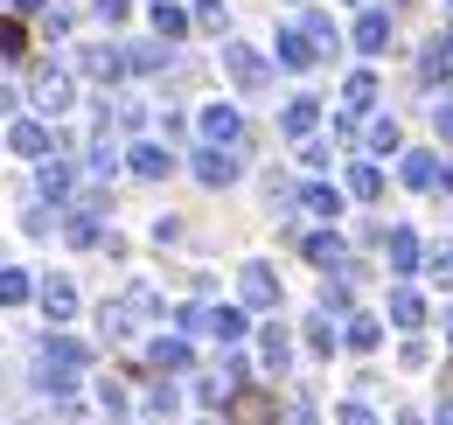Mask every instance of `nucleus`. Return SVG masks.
Masks as SVG:
<instances>
[{"label":"nucleus","mask_w":453,"mask_h":425,"mask_svg":"<svg viewBox=\"0 0 453 425\" xmlns=\"http://www.w3.org/2000/svg\"><path fill=\"white\" fill-rule=\"evenodd\" d=\"M224 70H230L237 91H265V84H273V63L258 50H244V42H224Z\"/></svg>","instance_id":"nucleus-2"},{"label":"nucleus","mask_w":453,"mask_h":425,"mask_svg":"<svg viewBox=\"0 0 453 425\" xmlns=\"http://www.w3.org/2000/svg\"><path fill=\"white\" fill-rule=\"evenodd\" d=\"M342 98H349V112H370V105H377V77H370V70H356V77L342 84Z\"/></svg>","instance_id":"nucleus-24"},{"label":"nucleus","mask_w":453,"mask_h":425,"mask_svg":"<svg viewBox=\"0 0 453 425\" xmlns=\"http://www.w3.org/2000/svg\"><path fill=\"white\" fill-rule=\"evenodd\" d=\"M196 182H203V189H230V182H237V154H230V147H203V154H196Z\"/></svg>","instance_id":"nucleus-9"},{"label":"nucleus","mask_w":453,"mask_h":425,"mask_svg":"<svg viewBox=\"0 0 453 425\" xmlns=\"http://www.w3.org/2000/svg\"><path fill=\"white\" fill-rule=\"evenodd\" d=\"M300 210L307 216H342V196L328 189V182H307V189H300Z\"/></svg>","instance_id":"nucleus-17"},{"label":"nucleus","mask_w":453,"mask_h":425,"mask_svg":"<svg viewBox=\"0 0 453 425\" xmlns=\"http://www.w3.org/2000/svg\"><path fill=\"white\" fill-rule=\"evenodd\" d=\"M440 133H447V140H453V105H440Z\"/></svg>","instance_id":"nucleus-36"},{"label":"nucleus","mask_w":453,"mask_h":425,"mask_svg":"<svg viewBox=\"0 0 453 425\" xmlns=\"http://www.w3.org/2000/svg\"><path fill=\"white\" fill-rule=\"evenodd\" d=\"M384 42H391V14H363V21H356V50H384Z\"/></svg>","instance_id":"nucleus-18"},{"label":"nucleus","mask_w":453,"mask_h":425,"mask_svg":"<svg viewBox=\"0 0 453 425\" xmlns=\"http://www.w3.org/2000/svg\"><path fill=\"white\" fill-rule=\"evenodd\" d=\"M384 251H391V272H418V237H411V230H391Z\"/></svg>","instance_id":"nucleus-23"},{"label":"nucleus","mask_w":453,"mask_h":425,"mask_svg":"<svg viewBox=\"0 0 453 425\" xmlns=\"http://www.w3.org/2000/svg\"><path fill=\"white\" fill-rule=\"evenodd\" d=\"M126 160H133V174H140V182H168V174H174V154H168V147H154V140H140Z\"/></svg>","instance_id":"nucleus-11"},{"label":"nucleus","mask_w":453,"mask_h":425,"mask_svg":"<svg viewBox=\"0 0 453 425\" xmlns=\"http://www.w3.org/2000/svg\"><path fill=\"white\" fill-rule=\"evenodd\" d=\"M35 300H42V314L57 321V328H63L70 314H77V286H70V279H57V272H50L42 286H35Z\"/></svg>","instance_id":"nucleus-10"},{"label":"nucleus","mask_w":453,"mask_h":425,"mask_svg":"<svg viewBox=\"0 0 453 425\" xmlns=\"http://www.w3.org/2000/svg\"><path fill=\"white\" fill-rule=\"evenodd\" d=\"M391 321H397V328H418V321H426V300H418L411 286H397V293H391Z\"/></svg>","instance_id":"nucleus-22"},{"label":"nucleus","mask_w":453,"mask_h":425,"mask_svg":"<svg viewBox=\"0 0 453 425\" xmlns=\"http://www.w3.org/2000/svg\"><path fill=\"white\" fill-rule=\"evenodd\" d=\"M77 70H84V77H98V84H119V77H126V50H112V42H91V50L77 56Z\"/></svg>","instance_id":"nucleus-7"},{"label":"nucleus","mask_w":453,"mask_h":425,"mask_svg":"<svg viewBox=\"0 0 453 425\" xmlns=\"http://www.w3.org/2000/svg\"><path fill=\"white\" fill-rule=\"evenodd\" d=\"M7 147H14L21 160H50V147H57V133H50L42 119H14V126H7Z\"/></svg>","instance_id":"nucleus-5"},{"label":"nucleus","mask_w":453,"mask_h":425,"mask_svg":"<svg viewBox=\"0 0 453 425\" xmlns=\"http://www.w3.org/2000/svg\"><path fill=\"white\" fill-rule=\"evenodd\" d=\"M21 300H35V279L21 266H0V307H21Z\"/></svg>","instance_id":"nucleus-14"},{"label":"nucleus","mask_w":453,"mask_h":425,"mask_svg":"<svg viewBox=\"0 0 453 425\" xmlns=\"http://www.w3.org/2000/svg\"><path fill=\"white\" fill-rule=\"evenodd\" d=\"M258 356H265V370H286V363H293V342H286V328H280V321H273V328L258 335Z\"/></svg>","instance_id":"nucleus-16"},{"label":"nucleus","mask_w":453,"mask_h":425,"mask_svg":"<svg viewBox=\"0 0 453 425\" xmlns=\"http://www.w3.org/2000/svg\"><path fill=\"white\" fill-rule=\"evenodd\" d=\"M0 7H7V0H0Z\"/></svg>","instance_id":"nucleus-41"},{"label":"nucleus","mask_w":453,"mask_h":425,"mask_svg":"<svg viewBox=\"0 0 453 425\" xmlns=\"http://www.w3.org/2000/svg\"><path fill=\"white\" fill-rule=\"evenodd\" d=\"M370 147L391 154V147H397V119H377V126H370Z\"/></svg>","instance_id":"nucleus-31"},{"label":"nucleus","mask_w":453,"mask_h":425,"mask_svg":"<svg viewBox=\"0 0 453 425\" xmlns=\"http://www.w3.org/2000/svg\"><path fill=\"white\" fill-rule=\"evenodd\" d=\"M314 119H321V98H286V112H280V133L307 140V133H314Z\"/></svg>","instance_id":"nucleus-12"},{"label":"nucleus","mask_w":453,"mask_h":425,"mask_svg":"<svg viewBox=\"0 0 453 425\" xmlns=\"http://www.w3.org/2000/svg\"><path fill=\"white\" fill-rule=\"evenodd\" d=\"M161 63H168L161 42H133V50H126V70H161Z\"/></svg>","instance_id":"nucleus-28"},{"label":"nucleus","mask_w":453,"mask_h":425,"mask_svg":"<svg viewBox=\"0 0 453 425\" xmlns=\"http://www.w3.org/2000/svg\"><path fill=\"white\" fill-rule=\"evenodd\" d=\"M84 363H91V349H84V342H70V335H50V342L35 349V376H42V390H57V398L77 383Z\"/></svg>","instance_id":"nucleus-1"},{"label":"nucleus","mask_w":453,"mask_h":425,"mask_svg":"<svg viewBox=\"0 0 453 425\" xmlns=\"http://www.w3.org/2000/svg\"><path fill=\"white\" fill-rule=\"evenodd\" d=\"M426 272H433V279L447 286V279H453V244H433V259H426Z\"/></svg>","instance_id":"nucleus-30"},{"label":"nucleus","mask_w":453,"mask_h":425,"mask_svg":"<svg viewBox=\"0 0 453 425\" xmlns=\"http://www.w3.org/2000/svg\"><path fill=\"white\" fill-rule=\"evenodd\" d=\"M349 196H363V203H377V196H384V174H377L370 160H363V167H349Z\"/></svg>","instance_id":"nucleus-26"},{"label":"nucleus","mask_w":453,"mask_h":425,"mask_svg":"<svg viewBox=\"0 0 453 425\" xmlns=\"http://www.w3.org/2000/svg\"><path fill=\"white\" fill-rule=\"evenodd\" d=\"M0 56H21V21H0Z\"/></svg>","instance_id":"nucleus-35"},{"label":"nucleus","mask_w":453,"mask_h":425,"mask_svg":"<svg viewBox=\"0 0 453 425\" xmlns=\"http://www.w3.org/2000/svg\"><path fill=\"white\" fill-rule=\"evenodd\" d=\"M404 182L411 189H440L447 174H440V154H404Z\"/></svg>","instance_id":"nucleus-15"},{"label":"nucleus","mask_w":453,"mask_h":425,"mask_svg":"<svg viewBox=\"0 0 453 425\" xmlns=\"http://www.w3.org/2000/svg\"><path fill=\"white\" fill-rule=\"evenodd\" d=\"M181 328H203L217 342H244V314L237 307H181Z\"/></svg>","instance_id":"nucleus-4"},{"label":"nucleus","mask_w":453,"mask_h":425,"mask_svg":"<svg viewBox=\"0 0 453 425\" xmlns=\"http://www.w3.org/2000/svg\"><path fill=\"white\" fill-rule=\"evenodd\" d=\"M237 293H244V307H280V279H273V266H251L237 272Z\"/></svg>","instance_id":"nucleus-6"},{"label":"nucleus","mask_w":453,"mask_h":425,"mask_svg":"<svg viewBox=\"0 0 453 425\" xmlns=\"http://www.w3.org/2000/svg\"><path fill=\"white\" fill-rule=\"evenodd\" d=\"M91 14H98V21H126V14H133V0H91Z\"/></svg>","instance_id":"nucleus-33"},{"label":"nucleus","mask_w":453,"mask_h":425,"mask_svg":"<svg viewBox=\"0 0 453 425\" xmlns=\"http://www.w3.org/2000/svg\"><path fill=\"white\" fill-rule=\"evenodd\" d=\"M147 21H154V35H161V42L188 35V14H181V7H168V0H154V14H147Z\"/></svg>","instance_id":"nucleus-19"},{"label":"nucleus","mask_w":453,"mask_h":425,"mask_svg":"<svg viewBox=\"0 0 453 425\" xmlns=\"http://www.w3.org/2000/svg\"><path fill=\"white\" fill-rule=\"evenodd\" d=\"M447 342H453V307H447Z\"/></svg>","instance_id":"nucleus-39"},{"label":"nucleus","mask_w":453,"mask_h":425,"mask_svg":"<svg viewBox=\"0 0 453 425\" xmlns=\"http://www.w3.org/2000/svg\"><path fill=\"white\" fill-rule=\"evenodd\" d=\"M307 342H314V356H335V328H328V314L307 321Z\"/></svg>","instance_id":"nucleus-29"},{"label":"nucleus","mask_w":453,"mask_h":425,"mask_svg":"<svg viewBox=\"0 0 453 425\" xmlns=\"http://www.w3.org/2000/svg\"><path fill=\"white\" fill-rule=\"evenodd\" d=\"M440 50H447V56H453V35H447V42H440Z\"/></svg>","instance_id":"nucleus-40"},{"label":"nucleus","mask_w":453,"mask_h":425,"mask_svg":"<svg viewBox=\"0 0 453 425\" xmlns=\"http://www.w3.org/2000/svg\"><path fill=\"white\" fill-rule=\"evenodd\" d=\"M28 98H35V112H42V119H63V112H70V98H77V84H70V70H35Z\"/></svg>","instance_id":"nucleus-3"},{"label":"nucleus","mask_w":453,"mask_h":425,"mask_svg":"<svg viewBox=\"0 0 453 425\" xmlns=\"http://www.w3.org/2000/svg\"><path fill=\"white\" fill-rule=\"evenodd\" d=\"M440 425H453V398H447V405H440Z\"/></svg>","instance_id":"nucleus-38"},{"label":"nucleus","mask_w":453,"mask_h":425,"mask_svg":"<svg viewBox=\"0 0 453 425\" xmlns=\"http://www.w3.org/2000/svg\"><path fill=\"white\" fill-rule=\"evenodd\" d=\"M119 307H126L133 321H154V314H161V293H154V286H126V300H119Z\"/></svg>","instance_id":"nucleus-25"},{"label":"nucleus","mask_w":453,"mask_h":425,"mask_svg":"<svg viewBox=\"0 0 453 425\" xmlns=\"http://www.w3.org/2000/svg\"><path fill=\"white\" fill-rule=\"evenodd\" d=\"M196 28H224V0H196Z\"/></svg>","instance_id":"nucleus-32"},{"label":"nucleus","mask_w":453,"mask_h":425,"mask_svg":"<svg viewBox=\"0 0 453 425\" xmlns=\"http://www.w3.org/2000/svg\"><path fill=\"white\" fill-rule=\"evenodd\" d=\"M335 425H377V419H370V405H356V398H349V405L335 412Z\"/></svg>","instance_id":"nucleus-34"},{"label":"nucleus","mask_w":453,"mask_h":425,"mask_svg":"<svg viewBox=\"0 0 453 425\" xmlns=\"http://www.w3.org/2000/svg\"><path fill=\"white\" fill-rule=\"evenodd\" d=\"M188 363H196V356H188V342H181V335H161V342H154V370H161V376L188 370Z\"/></svg>","instance_id":"nucleus-13"},{"label":"nucleus","mask_w":453,"mask_h":425,"mask_svg":"<svg viewBox=\"0 0 453 425\" xmlns=\"http://www.w3.org/2000/svg\"><path fill=\"white\" fill-rule=\"evenodd\" d=\"M307 259H314L321 272H335L342 266V237L335 230H314V237H307Z\"/></svg>","instance_id":"nucleus-21"},{"label":"nucleus","mask_w":453,"mask_h":425,"mask_svg":"<svg viewBox=\"0 0 453 425\" xmlns=\"http://www.w3.org/2000/svg\"><path fill=\"white\" fill-rule=\"evenodd\" d=\"M377 335H384V328H377L370 314H356L349 328H342V342H349V349H377Z\"/></svg>","instance_id":"nucleus-27"},{"label":"nucleus","mask_w":453,"mask_h":425,"mask_svg":"<svg viewBox=\"0 0 453 425\" xmlns=\"http://www.w3.org/2000/svg\"><path fill=\"white\" fill-rule=\"evenodd\" d=\"M35 182H42V196H50V203H63L77 174H70V160H42V174H35Z\"/></svg>","instance_id":"nucleus-20"},{"label":"nucleus","mask_w":453,"mask_h":425,"mask_svg":"<svg viewBox=\"0 0 453 425\" xmlns=\"http://www.w3.org/2000/svg\"><path fill=\"white\" fill-rule=\"evenodd\" d=\"M203 140H210V147H237V140H244L237 105H203Z\"/></svg>","instance_id":"nucleus-8"},{"label":"nucleus","mask_w":453,"mask_h":425,"mask_svg":"<svg viewBox=\"0 0 453 425\" xmlns=\"http://www.w3.org/2000/svg\"><path fill=\"white\" fill-rule=\"evenodd\" d=\"M7 7H14V14H35V7H42V0H7Z\"/></svg>","instance_id":"nucleus-37"}]
</instances>
